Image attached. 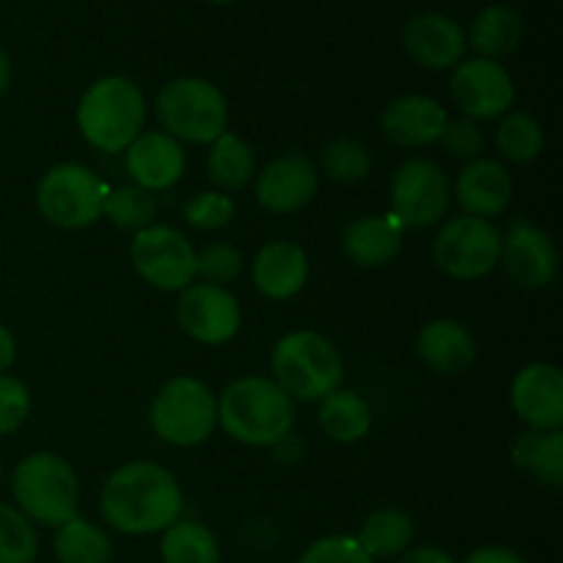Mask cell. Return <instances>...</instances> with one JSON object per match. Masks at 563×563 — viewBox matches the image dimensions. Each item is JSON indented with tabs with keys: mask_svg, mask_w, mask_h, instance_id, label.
<instances>
[{
	"mask_svg": "<svg viewBox=\"0 0 563 563\" xmlns=\"http://www.w3.org/2000/svg\"><path fill=\"white\" fill-rule=\"evenodd\" d=\"M181 489L176 478L154 462H126L104 482L99 511L113 531L124 537L163 533L181 515Z\"/></svg>",
	"mask_w": 563,
	"mask_h": 563,
	"instance_id": "1",
	"label": "cell"
},
{
	"mask_svg": "<svg viewBox=\"0 0 563 563\" xmlns=\"http://www.w3.org/2000/svg\"><path fill=\"white\" fill-rule=\"evenodd\" d=\"M218 423L242 445H280L295 427V399L275 379L240 377L220 394Z\"/></svg>",
	"mask_w": 563,
	"mask_h": 563,
	"instance_id": "2",
	"label": "cell"
},
{
	"mask_svg": "<svg viewBox=\"0 0 563 563\" xmlns=\"http://www.w3.org/2000/svg\"><path fill=\"white\" fill-rule=\"evenodd\" d=\"M146 124V97L124 75L93 80L77 102V130L88 146L104 154L126 152Z\"/></svg>",
	"mask_w": 563,
	"mask_h": 563,
	"instance_id": "3",
	"label": "cell"
},
{
	"mask_svg": "<svg viewBox=\"0 0 563 563\" xmlns=\"http://www.w3.org/2000/svg\"><path fill=\"white\" fill-rule=\"evenodd\" d=\"M269 372L291 399L322 401L344 383V357L322 333L295 330L273 346Z\"/></svg>",
	"mask_w": 563,
	"mask_h": 563,
	"instance_id": "4",
	"label": "cell"
},
{
	"mask_svg": "<svg viewBox=\"0 0 563 563\" xmlns=\"http://www.w3.org/2000/svg\"><path fill=\"white\" fill-rule=\"evenodd\" d=\"M11 493L22 515L38 526L60 528L75 520L80 506V482L64 456L53 451L27 454L11 476Z\"/></svg>",
	"mask_w": 563,
	"mask_h": 563,
	"instance_id": "5",
	"label": "cell"
},
{
	"mask_svg": "<svg viewBox=\"0 0 563 563\" xmlns=\"http://www.w3.org/2000/svg\"><path fill=\"white\" fill-rule=\"evenodd\" d=\"M154 113L165 135L176 141L209 146L229 132V102L214 82L203 77H179L163 86Z\"/></svg>",
	"mask_w": 563,
	"mask_h": 563,
	"instance_id": "6",
	"label": "cell"
},
{
	"mask_svg": "<svg viewBox=\"0 0 563 563\" xmlns=\"http://www.w3.org/2000/svg\"><path fill=\"white\" fill-rule=\"evenodd\" d=\"M148 423L163 443L196 449L218 427V399L196 377H174L157 390L148 407Z\"/></svg>",
	"mask_w": 563,
	"mask_h": 563,
	"instance_id": "7",
	"label": "cell"
},
{
	"mask_svg": "<svg viewBox=\"0 0 563 563\" xmlns=\"http://www.w3.org/2000/svg\"><path fill=\"white\" fill-rule=\"evenodd\" d=\"M104 185L80 163L53 165L36 185V207L49 225L77 231L102 218Z\"/></svg>",
	"mask_w": 563,
	"mask_h": 563,
	"instance_id": "8",
	"label": "cell"
},
{
	"mask_svg": "<svg viewBox=\"0 0 563 563\" xmlns=\"http://www.w3.org/2000/svg\"><path fill=\"white\" fill-rule=\"evenodd\" d=\"M451 207V179L438 163L410 157L390 179V218L401 229H427Z\"/></svg>",
	"mask_w": 563,
	"mask_h": 563,
	"instance_id": "9",
	"label": "cell"
},
{
	"mask_svg": "<svg viewBox=\"0 0 563 563\" xmlns=\"http://www.w3.org/2000/svg\"><path fill=\"white\" fill-rule=\"evenodd\" d=\"M500 231L493 220L462 218L449 220L438 231L432 245L434 264L449 278L478 280L493 273L500 262Z\"/></svg>",
	"mask_w": 563,
	"mask_h": 563,
	"instance_id": "10",
	"label": "cell"
},
{
	"mask_svg": "<svg viewBox=\"0 0 563 563\" xmlns=\"http://www.w3.org/2000/svg\"><path fill=\"white\" fill-rule=\"evenodd\" d=\"M135 273L159 291H181L196 280V247L170 225H146L130 245Z\"/></svg>",
	"mask_w": 563,
	"mask_h": 563,
	"instance_id": "11",
	"label": "cell"
},
{
	"mask_svg": "<svg viewBox=\"0 0 563 563\" xmlns=\"http://www.w3.org/2000/svg\"><path fill=\"white\" fill-rule=\"evenodd\" d=\"M451 99L471 121H493L515 104V80L500 60H460L451 75Z\"/></svg>",
	"mask_w": 563,
	"mask_h": 563,
	"instance_id": "12",
	"label": "cell"
},
{
	"mask_svg": "<svg viewBox=\"0 0 563 563\" xmlns=\"http://www.w3.org/2000/svg\"><path fill=\"white\" fill-rule=\"evenodd\" d=\"M179 328L203 346H223L240 333L242 311L225 286L190 284L176 302Z\"/></svg>",
	"mask_w": 563,
	"mask_h": 563,
	"instance_id": "13",
	"label": "cell"
},
{
	"mask_svg": "<svg viewBox=\"0 0 563 563\" xmlns=\"http://www.w3.org/2000/svg\"><path fill=\"white\" fill-rule=\"evenodd\" d=\"M520 289H548L559 275V247L548 231L520 220L500 236V262Z\"/></svg>",
	"mask_w": 563,
	"mask_h": 563,
	"instance_id": "14",
	"label": "cell"
},
{
	"mask_svg": "<svg viewBox=\"0 0 563 563\" xmlns=\"http://www.w3.org/2000/svg\"><path fill=\"white\" fill-rule=\"evenodd\" d=\"M511 410L537 432L563 427V374L555 363H528L511 379Z\"/></svg>",
	"mask_w": 563,
	"mask_h": 563,
	"instance_id": "15",
	"label": "cell"
},
{
	"mask_svg": "<svg viewBox=\"0 0 563 563\" xmlns=\"http://www.w3.org/2000/svg\"><path fill=\"white\" fill-rule=\"evenodd\" d=\"M319 190V168L306 154H284L256 176V201L273 214L300 212Z\"/></svg>",
	"mask_w": 563,
	"mask_h": 563,
	"instance_id": "16",
	"label": "cell"
},
{
	"mask_svg": "<svg viewBox=\"0 0 563 563\" xmlns=\"http://www.w3.org/2000/svg\"><path fill=\"white\" fill-rule=\"evenodd\" d=\"M401 47L421 69L445 71L465 58L467 38L460 22L438 11H427L407 20L401 31Z\"/></svg>",
	"mask_w": 563,
	"mask_h": 563,
	"instance_id": "17",
	"label": "cell"
},
{
	"mask_svg": "<svg viewBox=\"0 0 563 563\" xmlns=\"http://www.w3.org/2000/svg\"><path fill=\"white\" fill-rule=\"evenodd\" d=\"M124 165L132 185L148 192H163L185 176L187 154L185 146L165 132H141L126 146Z\"/></svg>",
	"mask_w": 563,
	"mask_h": 563,
	"instance_id": "18",
	"label": "cell"
},
{
	"mask_svg": "<svg viewBox=\"0 0 563 563\" xmlns=\"http://www.w3.org/2000/svg\"><path fill=\"white\" fill-rule=\"evenodd\" d=\"M449 121L443 104L423 93H405L388 102L379 113V130L390 143L401 148H427L440 141Z\"/></svg>",
	"mask_w": 563,
	"mask_h": 563,
	"instance_id": "19",
	"label": "cell"
},
{
	"mask_svg": "<svg viewBox=\"0 0 563 563\" xmlns=\"http://www.w3.org/2000/svg\"><path fill=\"white\" fill-rule=\"evenodd\" d=\"M308 256L300 245L286 240L267 242L253 258V286L267 300H291L308 284Z\"/></svg>",
	"mask_w": 563,
	"mask_h": 563,
	"instance_id": "20",
	"label": "cell"
},
{
	"mask_svg": "<svg viewBox=\"0 0 563 563\" xmlns=\"http://www.w3.org/2000/svg\"><path fill=\"white\" fill-rule=\"evenodd\" d=\"M456 201L471 218H498L511 201V176L498 159L476 157L456 176Z\"/></svg>",
	"mask_w": 563,
	"mask_h": 563,
	"instance_id": "21",
	"label": "cell"
},
{
	"mask_svg": "<svg viewBox=\"0 0 563 563\" xmlns=\"http://www.w3.org/2000/svg\"><path fill=\"white\" fill-rule=\"evenodd\" d=\"M418 357L432 372L456 377L476 363V339L465 324L454 319H432L421 328L416 339Z\"/></svg>",
	"mask_w": 563,
	"mask_h": 563,
	"instance_id": "22",
	"label": "cell"
},
{
	"mask_svg": "<svg viewBox=\"0 0 563 563\" xmlns=\"http://www.w3.org/2000/svg\"><path fill=\"white\" fill-rule=\"evenodd\" d=\"M405 245V229L390 214H363L341 234V247L357 267H385Z\"/></svg>",
	"mask_w": 563,
	"mask_h": 563,
	"instance_id": "23",
	"label": "cell"
},
{
	"mask_svg": "<svg viewBox=\"0 0 563 563\" xmlns=\"http://www.w3.org/2000/svg\"><path fill=\"white\" fill-rule=\"evenodd\" d=\"M522 36H526V22H522L520 11L504 3L487 5V9L478 11L465 33L467 47H473L478 58L489 60H500L506 55L517 53Z\"/></svg>",
	"mask_w": 563,
	"mask_h": 563,
	"instance_id": "24",
	"label": "cell"
},
{
	"mask_svg": "<svg viewBox=\"0 0 563 563\" xmlns=\"http://www.w3.org/2000/svg\"><path fill=\"white\" fill-rule=\"evenodd\" d=\"M511 462L520 471L531 473L544 487L559 489L563 484V432H537L526 429L511 443Z\"/></svg>",
	"mask_w": 563,
	"mask_h": 563,
	"instance_id": "25",
	"label": "cell"
},
{
	"mask_svg": "<svg viewBox=\"0 0 563 563\" xmlns=\"http://www.w3.org/2000/svg\"><path fill=\"white\" fill-rule=\"evenodd\" d=\"M207 176L225 196L251 185L256 176V157L247 141H242L234 132H223L218 141L209 143Z\"/></svg>",
	"mask_w": 563,
	"mask_h": 563,
	"instance_id": "26",
	"label": "cell"
},
{
	"mask_svg": "<svg viewBox=\"0 0 563 563\" xmlns=\"http://www.w3.org/2000/svg\"><path fill=\"white\" fill-rule=\"evenodd\" d=\"M412 537H416V528L407 511L394 509V506H385V509L372 511V515L363 520L361 533H357V544L366 550V555L372 561L377 559H399L405 550H410Z\"/></svg>",
	"mask_w": 563,
	"mask_h": 563,
	"instance_id": "27",
	"label": "cell"
},
{
	"mask_svg": "<svg viewBox=\"0 0 563 563\" xmlns=\"http://www.w3.org/2000/svg\"><path fill=\"white\" fill-rule=\"evenodd\" d=\"M319 427L333 443H357L372 429V407L355 390L339 388L322 399Z\"/></svg>",
	"mask_w": 563,
	"mask_h": 563,
	"instance_id": "28",
	"label": "cell"
},
{
	"mask_svg": "<svg viewBox=\"0 0 563 563\" xmlns=\"http://www.w3.org/2000/svg\"><path fill=\"white\" fill-rule=\"evenodd\" d=\"M163 563H220V544L207 526L196 520H176L159 539Z\"/></svg>",
	"mask_w": 563,
	"mask_h": 563,
	"instance_id": "29",
	"label": "cell"
},
{
	"mask_svg": "<svg viewBox=\"0 0 563 563\" xmlns=\"http://www.w3.org/2000/svg\"><path fill=\"white\" fill-rule=\"evenodd\" d=\"M53 550L58 563H110L113 559V544L108 533L80 517L58 528Z\"/></svg>",
	"mask_w": 563,
	"mask_h": 563,
	"instance_id": "30",
	"label": "cell"
},
{
	"mask_svg": "<svg viewBox=\"0 0 563 563\" xmlns=\"http://www.w3.org/2000/svg\"><path fill=\"white\" fill-rule=\"evenodd\" d=\"M495 143H498V152L506 159H511L517 165H526L533 163L542 154L544 130L531 113L509 110V113L500 115V124L495 130Z\"/></svg>",
	"mask_w": 563,
	"mask_h": 563,
	"instance_id": "31",
	"label": "cell"
},
{
	"mask_svg": "<svg viewBox=\"0 0 563 563\" xmlns=\"http://www.w3.org/2000/svg\"><path fill=\"white\" fill-rule=\"evenodd\" d=\"M102 214L121 231H143L146 225H152L154 214H157V203L148 190L137 185H124L115 187L104 196L102 201Z\"/></svg>",
	"mask_w": 563,
	"mask_h": 563,
	"instance_id": "32",
	"label": "cell"
},
{
	"mask_svg": "<svg viewBox=\"0 0 563 563\" xmlns=\"http://www.w3.org/2000/svg\"><path fill=\"white\" fill-rule=\"evenodd\" d=\"M38 537L16 506L0 504V563H36Z\"/></svg>",
	"mask_w": 563,
	"mask_h": 563,
	"instance_id": "33",
	"label": "cell"
},
{
	"mask_svg": "<svg viewBox=\"0 0 563 563\" xmlns=\"http://www.w3.org/2000/svg\"><path fill=\"white\" fill-rule=\"evenodd\" d=\"M322 170L333 181L355 185L372 174V152L355 137H335L322 148Z\"/></svg>",
	"mask_w": 563,
	"mask_h": 563,
	"instance_id": "34",
	"label": "cell"
},
{
	"mask_svg": "<svg viewBox=\"0 0 563 563\" xmlns=\"http://www.w3.org/2000/svg\"><path fill=\"white\" fill-rule=\"evenodd\" d=\"M242 253L229 242H212L203 251H196V278L203 284L225 286L242 273Z\"/></svg>",
	"mask_w": 563,
	"mask_h": 563,
	"instance_id": "35",
	"label": "cell"
},
{
	"mask_svg": "<svg viewBox=\"0 0 563 563\" xmlns=\"http://www.w3.org/2000/svg\"><path fill=\"white\" fill-rule=\"evenodd\" d=\"M234 198L225 196L220 190L198 192L190 203L185 207V220L196 231H218L234 220Z\"/></svg>",
	"mask_w": 563,
	"mask_h": 563,
	"instance_id": "36",
	"label": "cell"
},
{
	"mask_svg": "<svg viewBox=\"0 0 563 563\" xmlns=\"http://www.w3.org/2000/svg\"><path fill=\"white\" fill-rule=\"evenodd\" d=\"M295 563H374L355 537L333 533L308 544Z\"/></svg>",
	"mask_w": 563,
	"mask_h": 563,
	"instance_id": "37",
	"label": "cell"
},
{
	"mask_svg": "<svg viewBox=\"0 0 563 563\" xmlns=\"http://www.w3.org/2000/svg\"><path fill=\"white\" fill-rule=\"evenodd\" d=\"M31 416V390L11 374H0V438L16 432Z\"/></svg>",
	"mask_w": 563,
	"mask_h": 563,
	"instance_id": "38",
	"label": "cell"
},
{
	"mask_svg": "<svg viewBox=\"0 0 563 563\" xmlns=\"http://www.w3.org/2000/svg\"><path fill=\"white\" fill-rule=\"evenodd\" d=\"M438 143H443L451 157L476 159L484 152V132L471 119H449Z\"/></svg>",
	"mask_w": 563,
	"mask_h": 563,
	"instance_id": "39",
	"label": "cell"
},
{
	"mask_svg": "<svg viewBox=\"0 0 563 563\" xmlns=\"http://www.w3.org/2000/svg\"><path fill=\"white\" fill-rule=\"evenodd\" d=\"M399 563H456L454 555L445 553L443 548H432V544H423V548L405 550L399 555Z\"/></svg>",
	"mask_w": 563,
	"mask_h": 563,
	"instance_id": "40",
	"label": "cell"
},
{
	"mask_svg": "<svg viewBox=\"0 0 563 563\" xmlns=\"http://www.w3.org/2000/svg\"><path fill=\"white\" fill-rule=\"evenodd\" d=\"M465 563H526V559L509 548H478L467 555Z\"/></svg>",
	"mask_w": 563,
	"mask_h": 563,
	"instance_id": "41",
	"label": "cell"
},
{
	"mask_svg": "<svg viewBox=\"0 0 563 563\" xmlns=\"http://www.w3.org/2000/svg\"><path fill=\"white\" fill-rule=\"evenodd\" d=\"M16 357V341L5 324H0V374L9 372Z\"/></svg>",
	"mask_w": 563,
	"mask_h": 563,
	"instance_id": "42",
	"label": "cell"
},
{
	"mask_svg": "<svg viewBox=\"0 0 563 563\" xmlns=\"http://www.w3.org/2000/svg\"><path fill=\"white\" fill-rule=\"evenodd\" d=\"M11 77H14V66H11V58H9V53H5V47L0 44V97L9 91Z\"/></svg>",
	"mask_w": 563,
	"mask_h": 563,
	"instance_id": "43",
	"label": "cell"
},
{
	"mask_svg": "<svg viewBox=\"0 0 563 563\" xmlns=\"http://www.w3.org/2000/svg\"><path fill=\"white\" fill-rule=\"evenodd\" d=\"M209 3H214V5H229V3H234V0H209Z\"/></svg>",
	"mask_w": 563,
	"mask_h": 563,
	"instance_id": "44",
	"label": "cell"
}]
</instances>
